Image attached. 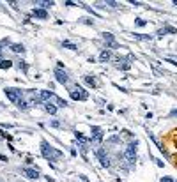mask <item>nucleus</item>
<instances>
[{
	"label": "nucleus",
	"mask_w": 177,
	"mask_h": 182,
	"mask_svg": "<svg viewBox=\"0 0 177 182\" xmlns=\"http://www.w3.org/2000/svg\"><path fill=\"white\" fill-rule=\"evenodd\" d=\"M110 57H112V53L105 50V52H101V55H99V60H101V62H108V60H110Z\"/></svg>",
	"instance_id": "obj_14"
},
{
	"label": "nucleus",
	"mask_w": 177,
	"mask_h": 182,
	"mask_svg": "<svg viewBox=\"0 0 177 182\" xmlns=\"http://www.w3.org/2000/svg\"><path fill=\"white\" fill-rule=\"evenodd\" d=\"M11 50H13V52H16V53H23V52H25L23 44H13V46H11Z\"/></svg>",
	"instance_id": "obj_18"
},
{
	"label": "nucleus",
	"mask_w": 177,
	"mask_h": 182,
	"mask_svg": "<svg viewBox=\"0 0 177 182\" xmlns=\"http://www.w3.org/2000/svg\"><path fill=\"white\" fill-rule=\"evenodd\" d=\"M5 96H7L9 101H13V103H18V101L22 99L23 92H22L20 88H5Z\"/></svg>",
	"instance_id": "obj_2"
},
{
	"label": "nucleus",
	"mask_w": 177,
	"mask_h": 182,
	"mask_svg": "<svg viewBox=\"0 0 177 182\" xmlns=\"http://www.w3.org/2000/svg\"><path fill=\"white\" fill-rule=\"evenodd\" d=\"M0 161H7V157H5V156H2V154H0Z\"/></svg>",
	"instance_id": "obj_28"
},
{
	"label": "nucleus",
	"mask_w": 177,
	"mask_h": 182,
	"mask_svg": "<svg viewBox=\"0 0 177 182\" xmlns=\"http://www.w3.org/2000/svg\"><path fill=\"white\" fill-rule=\"evenodd\" d=\"M44 110H46L48 113H51V115H53V113L57 112V106H55V104H51V103H46V104H44Z\"/></svg>",
	"instance_id": "obj_15"
},
{
	"label": "nucleus",
	"mask_w": 177,
	"mask_h": 182,
	"mask_svg": "<svg viewBox=\"0 0 177 182\" xmlns=\"http://www.w3.org/2000/svg\"><path fill=\"white\" fill-rule=\"evenodd\" d=\"M55 80H57L59 83H62V85H66V83L69 82V78H67V74H66V71H62L60 67L55 69Z\"/></svg>",
	"instance_id": "obj_5"
},
{
	"label": "nucleus",
	"mask_w": 177,
	"mask_h": 182,
	"mask_svg": "<svg viewBox=\"0 0 177 182\" xmlns=\"http://www.w3.org/2000/svg\"><path fill=\"white\" fill-rule=\"evenodd\" d=\"M53 101H55V106H60V108H64V106H67V103L64 99H60V97H57V96H53Z\"/></svg>",
	"instance_id": "obj_16"
},
{
	"label": "nucleus",
	"mask_w": 177,
	"mask_h": 182,
	"mask_svg": "<svg viewBox=\"0 0 177 182\" xmlns=\"http://www.w3.org/2000/svg\"><path fill=\"white\" fill-rule=\"evenodd\" d=\"M64 5H67V7H75L76 4H75V2H71V0H67V2H64Z\"/></svg>",
	"instance_id": "obj_24"
},
{
	"label": "nucleus",
	"mask_w": 177,
	"mask_h": 182,
	"mask_svg": "<svg viewBox=\"0 0 177 182\" xmlns=\"http://www.w3.org/2000/svg\"><path fill=\"white\" fill-rule=\"evenodd\" d=\"M41 152H43V156H44L46 159H50V161H57V159L62 157V152H60V150L50 147L48 141H41Z\"/></svg>",
	"instance_id": "obj_1"
},
{
	"label": "nucleus",
	"mask_w": 177,
	"mask_h": 182,
	"mask_svg": "<svg viewBox=\"0 0 177 182\" xmlns=\"http://www.w3.org/2000/svg\"><path fill=\"white\" fill-rule=\"evenodd\" d=\"M34 16L39 18V19H46L48 18V11H44V9H34Z\"/></svg>",
	"instance_id": "obj_10"
},
{
	"label": "nucleus",
	"mask_w": 177,
	"mask_h": 182,
	"mask_svg": "<svg viewBox=\"0 0 177 182\" xmlns=\"http://www.w3.org/2000/svg\"><path fill=\"white\" fill-rule=\"evenodd\" d=\"M53 92H48V90H41V99H44V101H50V99H53Z\"/></svg>",
	"instance_id": "obj_12"
},
{
	"label": "nucleus",
	"mask_w": 177,
	"mask_h": 182,
	"mask_svg": "<svg viewBox=\"0 0 177 182\" xmlns=\"http://www.w3.org/2000/svg\"><path fill=\"white\" fill-rule=\"evenodd\" d=\"M62 46L67 48V50H76V44L75 43H69V41H64V43H62Z\"/></svg>",
	"instance_id": "obj_21"
},
{
	"label": "nucleus",
	"mask_w": 177,
	"mask_h": 182,
	"mask_svg": "<svg viewBox=\"0 0 177 182\" xmlns=\"http://www.w3.org/2000/svg\"><path fill=\"white\" fill-rule=\"evenodd\" d=\"M126 157L129 163H135V159H137V141L135 143H129L126 147Z\"/></svg>",
	"instance_id": "obj_4"
},
{
	"label": "nucleus",
	"mask_w": 177,
	"mask_h": 182,
	"mask_svg": "<svg viewBox=\"0 0 177 182\" xmlns=\"http://www.w3.org/2000/svg\"><path fill=\"white\" fill-rule=\"evenodd\" d=\"M51 126H53V127H60V122H59V120H53V122H51Z\"/></svg>",
	"instance_id": "obj_25"
},
{
	"label": "nucleus",
	"mask_w": 177,
	"mask_h": 182,
	"mask_svg": "<svg viewBox=\"0 0 177 182\" xmlns=\"http://www.w3.org/2000/svg\"><path fill=\"white\" fill-rule=\"evenodd\" d=\"M16 106H18L20 110H27V108H28L30 104H28V103H25V101H23V99H20V101H18V103H16Z\"/></svg>",
	"instance_id": "obj_19"
},
{
	"label": "nucleus",
	"mask_w": 177,
	"mask_h": 182,
	"mask_svg": "<svg viewBox=\"0 0 177 182\" xmlns=\"http://www.w3.org/2000/svg\"><path fill=\"white\" fill-rule=\"evenodd\" d=\"M71 97H73V99H76V101H85V99L89 97V94H87L81 87H76V88H73V90H71Z\"/></svg>",
	"instance_id": "obj_3"
},
{
	"label": "nucleus",
	"mask_w": 177,
	"mask_h": 182,
	"mask_svg": "<svg viewBox=\"0 0 177 182\" xmlns=\"http://www.w3.org/2000/svg\"><path fill=\"white\" fill-rule=\"evenodd\" d=\"M36 5H41V7H43L44 11H46L48 7H51V5H53V2H36Z\"/></svg>",
	"instance_id": "obj_20"
},
{
	"label": "nucleus",
	"mask_w": 177,
	"mask_h": 182,
	"mask_svg": "<svg viewBox=\"0 0 177 182\" xmlns=\"http://www.w3.org/2000/svg\"><path fill=\"white\" fill-rule=\"evenodd\" d=\"M160 182H175V180H174L172 177H163V179H161Z\"/></svg>",
	"instance_id": "obj_23"
},
{
	"label": "nucleus",
	"mask_w": 177,
	"mask_h": 182,
	"mask_svg": "<svg viewBox=\"0 0 177 182\" xmlns=\"http://www.w3.org/2000/svg\"><path fill=\"white\" fill-rule=\"evenodd\" d=\"M90 133H92V138H94L96 141H101V140H103V129H101V127H98V126H92Z\"/></svg>",
	"instance_id": "obj_7"
},
{
	"label": "nucleus",
	"mask_w": 177,
	"mask_h": 182,
	"mask_svg": "<svg viewBox=\"0 0 177 182\" xmlns=\"http://www.w3.org/2000/svg\"><path fill=\"white\" fill-rule=\"evenodd\" d=\"M98 159L101 161V166H105V168H108L110 166V159H108V156L105 154V149H98Z\"/></svg>",
	"instance_id": "obj_6"
},
{
	"label": "nucleus",
	"mask_w": 177,
	"mask_h": 182,
	"mask_svg": "<svg viewBox=\"0 0 177 182\" xmlns=\"http://www.w3.org/2000/svg\"><path fill=\"white\" fill-rule=\"evenodd\" d=\"M9 67H13L11 60H0V69H9Z\"/></svg>",
	"instance_id": "obj_17"
},
{
	"label": "nucleus",
	"mask_w": 177,
	"mask_h": 182,
	"mask_svg": "<svg viewBox=\"0 0 177 182\" xmlns=\"http://www.w3.org/2000/svg\"><path fill=\"white\" fill-rule=\"evenodd\" d=\"M145 25H147V21H145V19H142V18L137 19V27H145Z\"/></svg>",
	"instance_id": "obj_22"
},
{
	"label": "nucleus",
	"mask_w": 177,
	"mask_h": 182,
	"mask_svg": "<svg viewBox=\"0 0 177 182\" xmlns=\"http://www.w3.org/2000/svg\"><path fill=\"white\" fill-rule=\"evenodd\" d=\"M166 32H168V34H177V30H175L174 27H165V28H161V30H160L158 34H160V35H163V34H166Z\"/></svg>",
	"instance_id": "obj_13"
},
{
	"label": "nucleus",
	"mask_w": 177,
	"mask_h": 182,
	"mask_svg": "<svg viewBox=\"0 0 177 182\" xmlns=\"http://www.w3.org/2000/svg\"><path fill=\"white\" fill-rule=\"evenodd\" d=\"M23 173H25L28 179H39V171H37V170H32V168H25Z\"/></svg>",
	"instance_id": "obj_8"
},
{
	"label": "nucleus",
	"mask_w": 177,
	"mask_h": 182,
	"mask_svg": "<svg viewBox=\"0 0 177 182\" xmlns=\"http://www.w3.org/2000/svg\"><path fill=\"white\" fill-rule=\"evenodd\" d=\"M106 5H112V7H117V2H112V0H110V2H106Z\"/></svg>",
	"instance_id": "obj_26"
},
{
	"label": "nucleus",
	"mask_w": 177,
	"mask_h": 182,
	"mask_svg": "<svg viewBox=\"0 0 177 182\" xmlns=\"http://www.w3.org/2000/svg\"><path fill=\"white\" fill-rule=\"evenodd\" d=\"M170 117H177V110H172V112H170Z\"/></svg>",
	"instance_id": "obj_27"
},
{
	"label": "nucleus",
	"mask_w": 177,
	"mask_h": 182,
	"mask_svg": "<svg viewBox=\"0 0 177 182\" xmlns=\"http://www.w3.org/2000/svg\"><path fill=\"white\" fill-rule=\"evenodd\" d=\"M103 37H105V41H108V43H110V46H112V48H119V46H117V43H115V39H113V35H112L110 32H105V34H103Z\"/></svg>",
	"instance_id": "obj_9"
},
{
	"label": "nucleus",
	"mask_w": 177,
	"mask_h": 182,
	"mask_svg": "<svg viewBox=\"0 0 177 182\" xmlns=\"http://www.w3.org/2000/svg\"><path fill=\"white\" fill-rule=\"evenodd\" d=\"M85 83H87V85H92V87H98V80H96L94 76L87 74V76H85Z\"/></svg>",
	"instance_id": "obj_11"
}]
</instances>
